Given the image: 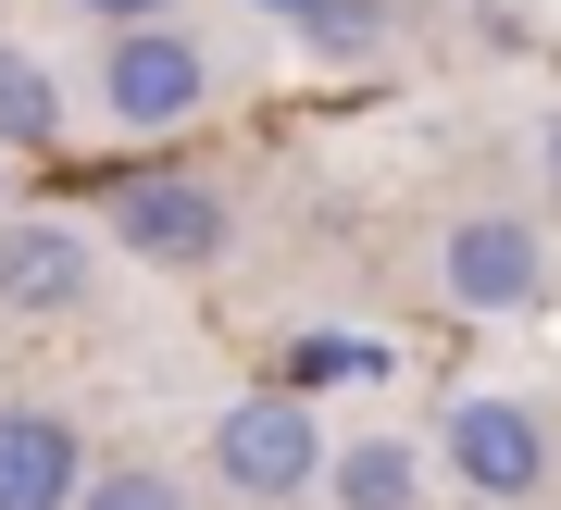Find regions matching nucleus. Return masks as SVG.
<instances>
[{"label":"nucleus","instance_id":"20e7f679","mask_svg":"<svg viewBox=\"0 0 561 510\" xmlns=\"http://www.w3.org/2000/svg\"><path fill=\"white\" fill-rule=\"evenodd\" d=\"M437 299L474 312V324L537 312V299H549V236L524 224V212H461V224L437 236Z\"/></svg>","mask_w":561,"mask_h":510},{"label":"nucleus","instance_id":"0eeeda50","mask_svg":"<svg viewBox=\"0 0 561 510\" xmlns=\"http://www.w3.org/2000/svg\"><path fill=\"white\" fill-rule=\"evenodd\" d=\"M88 436L62 424V412H38V398H0V510H76L88 498Z\"/></svg>","mask_w":561,"mask_h":510},{"label":"nucleus","instance_id":"f257e3e1","mask_svg":"<svg viewBox=\"0 0 561 510\" xmlns=\"http://www.w3.org/2000/svg\"><path fill=\"white\" fill-rule=\"evenodd\" d=\"M201 461H213V486L225 498H312L324 473H337V449H324V424H312V398L300 386H250V398H225L213 436H201Z\"/></svg>","mask_w":561,"mask_h":510},{"label":"nucleus","instance_id":"9d476101","mask_svg":"<svg viewBox=\"0 0 561 510\" xmlns=\"http://www.w3.org/2000/svg\"><path fill=\"white\" fill-rule=\"evenodd\" d=\"M76 510H187V486H175L162 461H101V473H88V498H76Z\"/></svg>","mask_w":561,"mask_h":510},{"label":"nucleus","instance_id":"f8f14e48","mask_svg":"<svg viewBox=\"0 0 561 510\" xmlns=\"http://www.w3.org/2000/svg\"><path fill=\"white\" fill-rule=\"evenodd\" d=\"M76 13H88V25H113V38H125V25H175V0H76Z\"/></svg>","mask_w":561,"mask_h":510},{"label":"nucleus","instance_id":"6e6552de","mask_svg":"<svg viewBox=\"0 0 561 510\" xmlns=\"http://www.w3.org/2000/svg\"><path fill=\"white\" fill-rule=\"evenodd\" d=\"M424 486H437V436H400V424L350 436L337 473H324V498H337V510H424Z\"/></svg>","mask_w":561,"mask_h":510},{"label":"nucleus","instance_id":"4468645a","mask_svg":"<svg viewBox=\"0 0 561 510\" xmlns=\"http://www.w3.org/2000/svg\"><path fill=\"white\" fill-rule=\"evenodd\" d=\"M537 187H549V199H561V113H549V125H537Z\"/></svg>","mask_w":561,"mask_h":510},{"label":"nucleus","instance_id":"f03ea898","mask_svg":"<svg viewBox=\"0 0 561 510\" xmlns=\"http://www.w3.org/2000/svg\"><path fill=\"white\" fill-rule=\"evenodd\" d=\"M437 473L474 510H524V498H549V424L524 412V398H449L437 412Z\"/></svg>","mask_w":561,"mask_h":510},{"label":"nucleus","instance_id":"1a4fd4ad","mask_svg":"<svg viewBox=\"0 0 561 510\" xmlns=\"http://www.w3.org/2000/svg\"><path fill=\"white\" fill-rule=\"evenodd\" d=\"M38 138H62V88L0 38V150H38Z\"/></svg>","mask_w":561,"mask_h":510},{"label":"nucleus","instance_id":"ddd939ff","mask_svg":"<svg viewBox=\"0 0 561 510\" xmlns=\"http://www.w3.org/2000/svg\"><path fill=\"white\" fill-rule=\"evenodd\" d=\"M250 13H262V25H324L337 0H250Z\"/></svg>","mask_w":561,"mask_h":510},{"label":"nucleus","instance_id":"9b49d317","mask_svg":"<svg viewBox=\"0 0 561 510\" xmlns=\"http://www.w3.org/2000/svg\"><path fill=\"white\" fill-rule=\"evenodd\" d=\"M300 38H312V50H375V38H387V13H375V0H337V13L300 25Z\"/></svg>","mask_w":561,"mask_h":510},{"label":"nucleus","instance_id":"39448f33","mask_svg":"<svg viewBox=\"0 0 561 510\" xmlns=\"http://www.w3.org/2000/svg\"><path fill=\"white\" fill-rule=\"evenodd\" d=\"M101 224H113L125 262H150V275H213L225 262V187L213 175H125Z\"/></svg>","mask_w":561,"mask_h":510},{"label":"nucleus","instance_id":"423d86ee","mask_svg":"<svg viewBox=\"0 0 561 510\" xmlns=\"http://www.w3.org/2000/svg\"><path fill=\"white\" fill-rule=\"evenodd\" d=\"M101 299V262H88V224H50V212H13L0 224V312L13 324H62Z\"/></svg>","mask_w":561,"mask_h":510},{"label":"nucleus","instance_id":"7ed1b4c3","mask_svg":"<svg viewBox=\"0 0 561 510\" xmlns=\"http://www.w3.org/2000/svg\"><path fill=\"white\" fill-rule=\"evenodd\" d=\"M101 113L125 138H162V125L213 113V38L201 25H125L101 50Z\"/></svg>","mask_w":561,"mask_h":510}]
</instances>
